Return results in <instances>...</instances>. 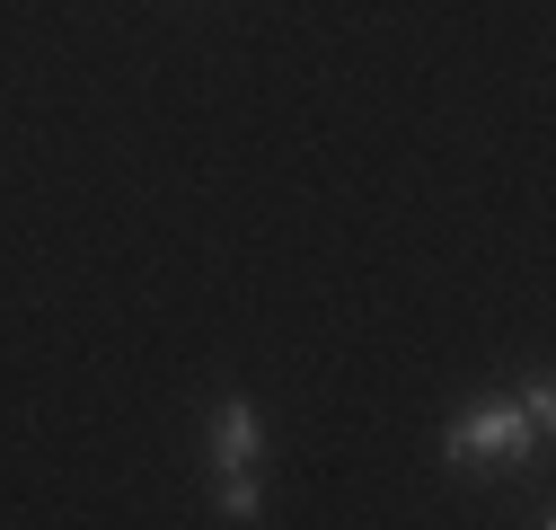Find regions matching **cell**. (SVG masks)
<instances>
[{
	"label": "cell",
	"instance_id": "3",
	"mask_svg": "<svg viewBox=\"0 0 556 530\" xmlns=\"http://www.w3.org/2000/svg\"><path fill=\"white\" fill-rule=\"evenodd\" d=\"M213 478H222V513L230 521H256V478L248 469H213Z\"/></svg>",
	"mask_w": 556,
	"mask_h": 530
},
{
	"label": "cell",
	"instance_id": "1",
	"mask_svg": "<svg viewBox=\"0 0 556 530\" xmlns=\"http://www.w3.org/2000/svg\"><path fill=\"white\" fill-rule=\"evenodd\" d=\"M530 442H539V425L521 416V398H485V407L451 416L442 459H451L459 478H504V469H521V459H530Z\"/></svg>",
	"mask_w": 556,
	"mask_h": 530
},
{
	"label": "cell",
	"instance_id": "4",
	"mask_svg": "<svg viewBox=\"0 0 556 530\" xmlns=\"http://www.w3.org/2000/svg\"><path fill=\"white\" fill-rule=\"evenodd\" d=\"M521 416H530V425H539V433H547V425H556V389H547V380H530V389H521Z\"/></svg>",
	"mask_w": 556,
	"mask_h": 530
},
{
	"label": "cell",
	"instance_id": "2",
	"mask_svg": "<svg viewBox=\"0 0 556 530\" xmlns=\"http://www.w3.org/2000/svg\"><path fill=\"white\" fill-rule=\"evenodd\" d=\"M256 459V407L248 398H222L213 407V469H248Z\"/></svg>",
	"mask_w": 556,
	"mask_h": 530
}]
</instances>
